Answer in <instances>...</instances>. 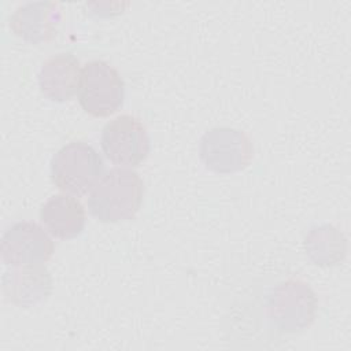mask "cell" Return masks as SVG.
Wrapping results in <instances>:
<instances>
[{
    "instance_id": "30bf717a",
    "label": "cell",
    "mask_w": 351,
    "mask_h": 351,
    "mask_svg": "<svg viewBox=\"0 0 351 351\" xmlns=\"http://www.w3.org/2000/svg\"><path fill=\"white\" fill-rule=\"evenodd\" d=\"M80 60L70 52H60L45 59L38 71L41 93L58 103L70 100L78 93L81 81Z\"/></svg>"
},
{
    "instance_id": "8fae6325",
    "label": "cell",
    "mask_w": 351,
    "mask_h": 351,
    "mask_svg": "<svg viewBox=\"0 0 351 351\" xmlns=\"http://www.w3.org/2000/svg\"><path fill=\"white\" fill-rule=\"evenodd\" d=\"M40 219L56 239H74L84 230L86 215L82 203L69 193L51 196L41 207Z\"/></svg>"
},
{
    "instance_id": "277c9868",
    "label": "cell",
    "mask_w": 351,
    "mask_h": 351,
    "mask_svg": "<svg viewBox=\"0 0 351 351\" xmlns=\"http://www.w3.org/2000/svg\"><path fill=\"white\" fill-rule=\"evenodd\" d=\"M317 307L314 291L298 278L280 282L267 300L269 319L284 333H296L308 328L315 318Z\"/></svg>"
},
{
    "instance_id": "7a4b0ae2",
    "label": "cell",
    "mask_w": 351,
    "mask_h": 351,
    "mask_svg": "<svg viewBox=\"0 0 351 351\" xmlns=\"http://www.w3.org/2000/svg\"><path fill=\"white\" fill-rule=\"evenodd\" d=\"M104 162L100 154L84 141L63 145L51 159V178L64 193L82 196L103 177Z\"/></svg>"
},
{
    "instance_id": "3957f363",
    "label": "cell",
    "mask_w": 351,
    "mask_h": 351,
    "mask_svg": "<svg viewBox=\"0 0 351 351\" xmlns=\"http://www.w3.org/2000/svg\"><path fill=\"white\" fill-rule=\"evenodd\" d=\"M125 100V82L118 70L104 60H90L82 67L78 101L82 110L97 118L117 112Z\"/></svg>"
},
{
    "instance_id": "8992f818",
    "label": "cell",
    "mask_w": 351,
    "mask_h": 351,
    "mask_svg": "<svg viewBox=\"0 0 351 351\" xmlns=\"http://www.w3.org/2000/svg\"><path fill=\"white\" fill-rule=\"evenodd\" d=\"M100 145L106 158L114 165L136 167L149 154V136L138 118L122 114L104 125Z\"/></svg>"
},
{
    "instance_id": "5b68a950",
    "label": "cell",
    "mask_w": 351,
    "mask_h": 351,
    "mask_svg": "<svg viewBox=\"0 0 351 351\" xmlns=\"http://www.w3.org/2000/svg\"><path fill=\"white\" fill-rule=\"evenodd\" d=\"M199 156L206 169L229 174L240 171L251 163L254 147L251 138L243 130L217 126L200 137Z\"/></svg>"
},
{
    "instance_id": "6da1fadb",
    "label": "cell",
    "mask_w": 351,
    "mask_h": 351,
    "mask_svg": "<svg viewBox=\"0 0 351 351\" xmlns=\"http://www.w3.org/2000/svg\"><path fill=\"white\" fill-rule=\"evenodd\" d=\"M144 182L132 169L108 170L88 197L89 213L100 222L114 223L132 219L140 210Z\"/></svg>"
},
{
    "instance_id": "9c48e42d",
    "label": "cell",
    "mask_w": 351,
    "mask_h": 351,
    "mask_svg": "<svg viewBox=\"0 0 351 351\" xmlns=\"http://www.w3.org/2000/svg\"><path fill=\"white\" fill-rule=\"evenodd\" d=\"M59 22V4L53 1H30L19 5L12 12L10 29L21 40L40 44L55 37Z\"/></svg>"
},
{
    "instance_id": "52a82bcc",
    "label": "cell",
    "mask_w": 351,
    "mask_h": 351,
    "mask_svg": "<svg viewBox=\"0 0 351 351\" xmlns=\"http://www.w3.org/2000/svg\"><path fill=\"white\" fill-rule=\"evenodd\" d=\"M53 241L36 222L12 223L1 237V259L5 265H43L53 254Z\"/></svg>"
},
{
    "instance_id": "7c38bea8",
    "label": "cell",
    "mask_w": 351,
    "mask_h": 351,
    "mask_svg": "<svg viewBox=\"0 0 351 351\" xmlns=\"http://www.w3.org/2000/svg\"><path fill=\"white\" fill-rule=\"evenodd\" d=\"M306 254L315 265L330 266L340 262L346 254V240L341 233L332 226L313 229L304 241Z\"/></svg>"
},
{
    "instance_id": "ba28073f",
    "label": "cell",
    "mask_w": 351,
    "mask_h": 351,
    "mask_svg": "<svg viewBox=\"0 0 351 351\" xmlns=\"http://www.w3.org/2000/svg\"><path fill=\"white\" fill-rule=\"evenodd\" d=\"M3 274V293L18 307H34L52 292V277L44 265L14 266Z\"/></svg>"
}]
</instances>
